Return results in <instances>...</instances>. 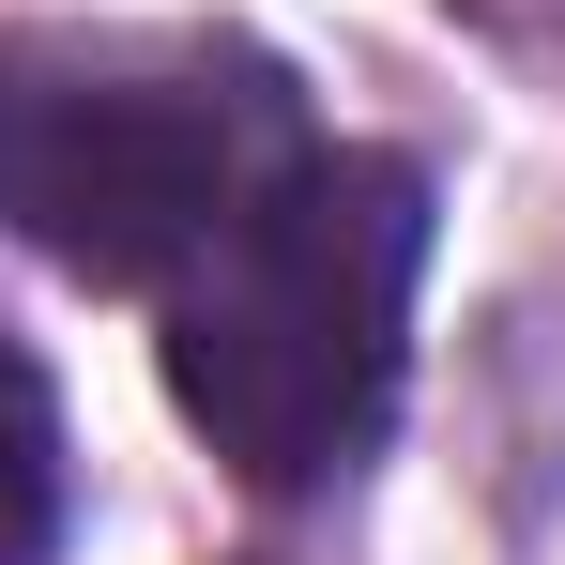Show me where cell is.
I'll list each match as a JSON object with an SVG mask.
<instances>
[{"mask_svg": "<svg viewBox=\"0 0 565 565\" xmlns=\"http://www.w3.org/2000/svg\"><path fill=\"white\" fill-rule=\"evenodd\" d=\"M428 276V184L397 153H290L184 276H169V397L245 489H321L397 413V337Z\"/></svg>", "mask_w": 565, "mask_h": 565, "instance_id": "cell-1", "label": "cell"}, {"mask_svg": "<svg viewBox=\"0 0 565 565\" xmlns=\"http://www.w3.org/2000/svg\"><path fill=\"white\" fill-rule=\"evenodd\" d=\"M306 153L260 62H62L0 77V230L93 290H169Z\"/></svg>", "mask_w": 565, "mask_h": 565, "instance_id": "cell-2", "label": "cell"}, {"mask_svg": "<svg viewBox=\"0 0 565 565\" xmlns=\"http://www.w3.org/2000/svg\"><path fill=\"white\" fill-rule=\"evenodd\" d=\"M62 551V413H46V367L0 337V565Z\"/></svg>", "mask_w": 565, "mask_h": 565, "instance_id": "cell-3", "label": "cell"}]
</instances>
